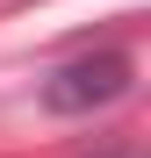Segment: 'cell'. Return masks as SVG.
Listing matches in <instances>:
<instances>
[{"mask_svg":"<svg viewBox=\"0 0 151 158\" xmlns=\"http://www.w3.org/2000/svg\"><path fill=\"white\" fill-rule=\"evenodd\" d=\"M130 79H137V65L122 50H86V58H72L43 79V108L50 115H94V108L130 94Z\"/></svg>","mask_w":151,"mask_h":158,"instance_id":"1","label":"cell"}]
</instances>
